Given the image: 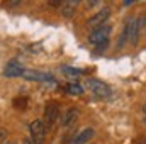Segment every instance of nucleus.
<instances>
[{
	"label": "nucleus",
	"mask_w": 146,
	"mask_h": 144,
	"mask_svg": "<svg viewBox=\"0 0 146 144\" xmlns=\"http://www.w3.org/2000/svg\"><path fill=\"white\" fill-rule=\"evenodd\" d=\"M124 39H127L133 46L138 44L139 41V20L136 17H129L124 24Z\"/></svg>",
	"instance_id": "1"
},
{
	"label": "nucleus",
	"mask_w": 146,
	"mask_h": 144,
	"mask_svg": "<svg viewBox=\"0 0 146 144\" xmlns=\"http://www.w3.org/2000/svg\"><path fill=\"white\" fill-rule=\"evenodd\" d=\"M110 37V26H100L97 29H94L88 36V42L94 46H100V44H107Z\"/></svg>",
	"instance_id": "2"
},
{
	"label": "nucleus",
	"mask_w": 146,
	"mask_h": 144,
	"mask_svg": "<svg viewBox=\"0 0 146 144\" xmlns=\"http://www.w3.org/2000/svg\"><path fill=\"white\" fill-rule=\"evenodd\" d=\"M87 88L90 92H94V95L100 97V98H107L112 95V88L107 83L100 81V80H87Z\"/></svg>",
	"instance_id": "3"
},
{
	"label": "nucleus",
	"mask_w": 146,
	"mask_h": 144,
	"mask_svg": "<svg viewBox=\"0 0 146 144\" xmlns=\"http://www.w3.org/2000/svg\"><path fill=\"white\" fill-rule=\"evenodd\" d=\"M60 117V105L56 102H48L46 107H44V126H46V131L51 129L56 120Z\"/></svg>",
	"instance_id": "4"
},
{
	"label": "nucleus",
	"mask_w": 146,
	"mask_h": 144,
	"mask_svg": "<svg viewBox=\"0 0 146 144\" xmlns=\"http://www.w3.org/2000/svg\"><path fill=\"white\" fill-rule=\"evenodd\" d=\"M29 134H31V139L36 144H42L44 137H46V126L42 120H34L29 124Z\"/></svg>",
	"instance_id": "5"
},
{
	"label": "nucleus",
	"mask_w": 146,
	"mask_h": 144,
	"mask_svg": "<svg viewBox=\"0 0 146 144\" xmlns=\"http://www.w3.org/2000/svg\"><path fill=\"white\" fill-rule=\"evenodd\" d=\"M109 17H110V9H109V7H104L102 10H99L97 14H94L92 17H88V19H87V26H88V27L97 29V27L104 26V24H106V20H107Z\"/></svg>",
	"instance_id": "6"
},
{
	"label": "nucleus",
	"mask_w": 146,
	"mask_h": 144,
	"mask_svg": "<svg viewBox=\"0 0 146 144\" xmlns=\"http://www.w3.org/2000/svg\"><path fill=\"white\" fill-rule=\"evenodd\" d=\"M24 71H26V70H24L22 63L17 61V59L9 61V63L5 65V68H3V75H5L7 78H19V76L24 75Z\"/></svg>",
	"instance_id": "7"
},
{
	"label": "nucleus",
	"mask_w": 146,
	"mask_h": 144,
	"mask_svg": "<svg viewBox=\"0 0 146 144\" xmlns=\"http://www.w3.org/2000/svg\"><path fill=\"white\" fill-rule=\"evenodd\" d=\"M22 78L31 80V81H51L53 76L49 73H42V71H36V70H26Z\"/></svg>",
	"instance_id": "8"
},
{
	"label": "nucleus",
	"mask_w": 146,
	"mask_h": 144,
	"mask_svg": "<svg viewBox=\"0 0 146 144\" xmlns=\"http://www.w3.org/2000/svg\"><path fill=\"white\" fill-rule=\"evenodd\" d=\"M95 131L92 127H87V129H82L80 132L75 134V137L72 139V144H87L92 137H94Z\"/></svg>",
	"instance_id": "9"
},
{
	"label": "nucleus",
	"mask_w": 146,
	"mask_h": 144,
	"mask_svg": "<svg viewBox=\"0 0 146 144\" xmlns=\"http://www.w3.org/2000/svg\"><path fill=\"white\" fill-rule=\"evenodd\" d=\"M76 7H78V2L75 0H66V2H61V14H63V17H73L75 15V12H76Z\"/></svg>",
	"instance_id": "10"
},
{
	"label": "nucleus",
	"mask_w": 146,
	"mask_h": 144,
	"mask_svg": "<svg viewBox=\"0 0 146 144\" xmlns=\"http://www.w3.org/2000/svg\"><path fill=\"white\" fill-rule=\"evenodd\" d=\"M76 119H78V110H76V108H68V110L65 112L63 119H61V126L68 127V126H72V124L76 122Z\"/></svg>",
	"instance_id": "11"
},
{
	"label": "nucleus",
	"mask_w": 146,
	"mask_h": 144,
	"mask_svg": "<svg viewBox=\"0 0 146 144\" xmlns=\"http://www.w3.org/2000/svg\"><path fill=\"white\" fill-rule=\"evenodd\" d=\"M66 90H68V93H72V95H82V93H83V88H82L78 83H70V85H66Z\"/></svg>",
	"instance_id": "12"
},
{
	"label": "nucleus",
	"mask_w": 146,
	"mask_h": 144,
	"mask_svg": "<svg viewBox=\"0 0 146 144\" xmlns=\"http://www.w3.org/2000/svg\"><path fill=\"white\" fill-rule=\"evenodd\" d=\"M63 73L70 75V76H80L82 75V70H76V68H70V66H63Z\"/></svg>",
	"instance_id": "13"
},
{
	"label": "nucleus",
	"mask_w": 146,
	"mask_h": 144,
	"mask_svg": "<svg viewBox=\"0 0 146 144\" xmlns=\"http://www.w3.org/2000/svg\"><path fill=\"white\" fill-rule=\"evenodd\" d=\"M138 20H139V36H143L146 39V15H143Z\"/></svg>",
	"instance_id": "14"
},
{
	"label": "nucleus",
	"mask_w": 146,
	"mask_h": 144,
	"mask_svg": "<svg viewBox=\"0 0 146 144\" xmlns=\"http://www.w3.org/2000/svg\"><path fill=\"white\" fill-rule=\"evenodd\" d=\"M14 105H15V108H26L27 98H15V100H14Z\"/></svg>",
	"instance_id": "15"
},
{
	"label": "nucleus",
	"mask_w": 146,
	"mask_h": 144,
	"mask_svg": "<svg viewBox=\"0 0 146 144\" xmlns=\"http://www.w3.org/2000/svg\"><path fill=\"white\" fill-rule=\"evenodd\" d=\"M5 137H7V131L0 129V144H5Z\"/></svg>",
	"instance_id": "16"
},
{
	"label": "nucleus",
	"mask_w": 146,
	"mask_h": 144,
	"mask_svg": "<svg viewBox=\"0 0 146 144\" xmlns=\"http://www.w3.org/2000/svg\"><path fill=\"white\" fill-rule=\"evenodd\" d=\"M107 46H109V42H107V44H100V46H95V51H97V53H104V51L107 49Z\"/></svg>",
	"instance_id": "17"
},
{
	"label": "nucleus",
	"mask_w": 146,
	"mask_h": 144,
	"mask_svg": "<svg viewBox=\"0 0 146 144\" xmlns=\"http://www.w3.org/2000/svg\"><path fill=\"white\" fill-rule=\"evenodd\" d=\"M133 144H146V136L143 137H138V139H134V143Z\"/></svg>",
	"instance_id": "18"
},
{
	"label": "nucleus",
	"mask_w": 146,
	"mask_h": 144,
	"mask_svg": "<svg viewBox=\"0 0 146 144\" xmlns=\"http://www.w3.org/2000/svg\"><path fill=\"white\" fill-rule=\"evenodd\" d=\"M22 144H36V143H34V141L29 137V139H24V141H22Z\"/></svg>",
	"instance_id": "19"
},
{
	"label": "nucleus",
	"mask_w": 146,
	"mask_h": 144,
	"mask_svg": "<svg viewBox=\"0 0 146 144\" xmlns=\"http://www.w3.org/2000/svg\"><path fill=\"white\" fill-rule=\"evenodd\" d=\"M143 112H145V115H146V105H145V107H143Z\"/></svg>",
	"instance_id": "20"
},
{
	"label": "nucleus",
	"mask_w": 146,
	"mask_h": 144,
	"mask_svg": "<svg viewBox=\"0 0 146 144\" xmlns=\"http://www.w3.org/2000/svg\"><path fill=\"white\" fill-rule=\"evenodd\" d=\"M143 122H145V126H146V115H145V119H143Z\"/></svg>",
	"instance_id": "21"
},
{
	"label": "nucleus",
	"mask_w": 146,
	"mask_h": 144,
	"mask_svg": "<svg viewBox=\"0 0 146 144\" xmlns=\"http://www.w3.org/2000/svg\"><path fill=\"white\" fill-rule=\"evenodd\" d=\"M5 144H14V143H5Z\"/></svg>",
	"instance_id": "22"
}]
</instances>
